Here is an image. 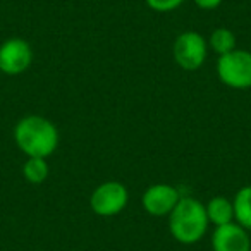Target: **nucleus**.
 <instances>
[{
  "label": "nucleus",
  "instance_id": "10",
  "mask_svg": "<svg viewBox=\"0 0 251 251\" xmlns=\"http://www.w3.org/2000/svg\"><path fill=\"white\" fill-rule=\"evenodd\" d=\"M234 222L246 230H251V186H244L232 198Z\"/></svg>",
  "mask_w": 251,
  "mask_h": 251
},
{
  "label": "nucleus",
  "instance_id": "8",
  "mask_svg": "<svg viewBox=\"0 0 251 251\" xmlns=\"http://www.w3.org/2000/svg\"><path fill=\"white\" fill-rule=\"evenodd\" d=\"M213 251H251L250 234L237 222L215 227L212 234Z\"/></svg>",
  "mask_w": 251,
  "mask_h": 251
},
{
  "label": "nucleus",
  "instance_id": "2",
  "mask_svg": "<svg viewBox=\"0 0 251 251\" xmlns=\"http://www.w3.org/2000/svg\"><path fill=\"white\" fill-rule=\"evenodd\" d=\"M208 224L205 205L193 196H182L169 215V230L181 244L200 243L208 230Z\"/></svg>",
  "mask_w": 251,
  "mask_h": 251
},
{
  "label": "nucleus",
  "instance_id": "11",
  "mask_svg": "<svg viewBox=\"0 0 251 251\" xmlns=\"http://www.w3.org/2000/svg\"><path fill=\"white\" fill-rule=\"evenodd\" d=\"M49 162L47 158L28 157V160L23 164V177L29 184H43L49 177Z\"/></svg>",
  "mask_w": 251,
  "mask_h": 251
},
{
  "label": "nucleus",
  "instance_id": "6",
  "mask_svg": "<svg viewBox=\"0 0 251 251\" xmlns=\"http://www.w3.org/2000/svg\"><path fill=\"white\" fill-rule=\"evenodd\" d=\"M33 62V49L23 38H9L0 45V73L19 76Z\"/></svg>",
  "mask_w": 251,
  "mask_h": 251
},
{
  "label": "nucleus",
  "instance_id": "9",
  "mask_svg": "<svg viewBox=\"0 0 251 251\" xmlns=\"http://www.w3.org/2000/svg\"><path fill=\"white\" fill-rule=\"evenodd\" d=\"M205 208H206V215H208V222L213 224L215 227L234 222L232 200L226 198V196H213L205 205Z\"/></svg>",
  "mask_w": 251,
  "mask_h": 251
},
{
  "label": "nucleus",
  "instance_id": "1",
  "mask_svg": "<svg viewBox=\"0 0 251 251\" xmlns=\"http://www.w3.org/2000/svg\"><path fill=\"white\" fill-rule=\"evenodd\" d=\"M14 141L26 157L49 158L59 147V129L43 115H26L14 127Z\"/></svg>",
  "mask_w": 251,
  "mask_h": 251
},
{
  "label": "nucleus",
  "instance_id": "13",
  "mask_svg": "<svg viewBox=\"0 0 251 251\" xmlns=\"http://www.w3.org/2000/svg\"><path fill=\"white\" fill-rule=\"evenodd\" d=\"M145 2L155 12H171L184 4V0H145Z\"/></svg>",
  "mask_w": 251,
  "mask_h": 251
},
{
  "label": "nucleus",
  "instance_id": "3",
  "mask_svg": "<svg viewBox=\"0 0 251 251\" xmlns=\"http://www.w3.org/2000/svg\"><path fill=\"white\" fill-rule=\"evenodd\" d=\"M217 76L232 90L251 88V52L236 49L217 59Z\"/></svg>",
  "mask_w": 251,
  "mask_h": 251
},
{
  "label": "nucleus",
  "instance_id": "12",
  "mask_svg": "<svg viewBox=\"0 0 251 251\" xmlns=\"http://www.w3.org/2000/svg\"><path fill=\"white\" fill-rule=\"evenodd\" d=\"M208 47L217 55H226V53L236 50V35L229 28H215L208 38Z\"/></svg>",
  "mask_w": 251,
  "mask_h": 251
},
{
  "label": "nucleus",
  "instance_id": "14",
  "mask_svg": "<svg viewBox=\"0 0 251 251\" xmlns=\"http://www.w3.org/2000/svg\"><path fill=\"white\" fill-rule=\"evenodd\" d=\"M196 7L203 9V11H213V9L220 7L224 0H193Z\"/></svg>",
  "mask_w": 251,
  "mask_h": 251
},
{
  "label": "nucleus",
  "instance_id": "7",
  "mask_svg": "<svg viewBox=\"0 0 251 251\" xmlns=\"http://www.w3.org/2000/svg\"><path fill=\"white\" fill-rule=\"evenodd\" d=\"M181 198V193L176 186L167 184V182H157L145 189L141 203L148 215L169 217Z\"/></svg>",
  "mask_w": 251,
  "mask_h": 251
},
{
  "label": "nucleus",
  "instance_id": "4",
  "mask_svg": "<svg viewBox=\"0 0 251 251\" xmlns=\"http://www.w3.org/2000/svg\"><path fill=\"white\" fill-rule=\"evenodd\" d=\"M174 60L184 71H198L208 55V42L198 31H182L174 42Z\"/></svg>",
  "mask_w": 251,
  "mask_h": 251
},
{
  "label": "nucleus",
  "instance_id": "5",
  "mask_svg": "<svg viewBox=\"0 0 251 251\" xmlns=\"http://www.w3.org/2000/svg\"><path fill=\"white\" fill-rule=\"evenodd\" d=\"M129 191L121 181H105L93 189L90 206L100 217H115L127 206Z\"/></svg>",
  "mask_w": 251,
  "mask_h": 251
}]
</instances>
